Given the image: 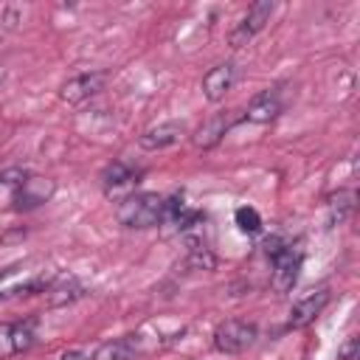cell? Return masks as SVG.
I'll use <instances>...</instances> for the list:
<instances>
[{
  "label": "cell",
  "mask_w": 360,
  "mask_h": 360,
  "mask_svg": "<svg viewBox=\"0 0 360 360\" xmlns=\"http://www.w3.org/2000/svg\"><path fill=\"white\" fill-rule=\"evenodd\" d=\"M160 214H163V197L155 191H135L129 197H124L115 208V217L124 228H155L160 225Z\"/></svg>",
  "instance_id": "cell-1"
},
{
  "label": "cell",
  "mask_w": 360,
  "mask_h": 360,
  "mask_svg": "<svg viewBox=\"0 0 360 360\" xmlns=\"http://www.w3.org/2000/svg\"><path fill=\"white\" fill-rule=\"evenodd\" d=\"M256 335H259L256 323L231 318V321H225V323L217 326V332H214V346H217V352H222V354H242V352H248V349L256 343Z\"/></svg>",
  "instance_id": "cell-2"
},
{
  "label": "cell",
  "mask_w": 360,
  "mask_h": 360,
  "mask_svg": "<svg viewBox=\"0 0 360 360\" xmlns=\"http://www.w3.org/2000/svg\"><path fill=\"white\" fill-rule=\"evenodd\" d=\"M270 14H273V3H270V0H259V3H253V6L248 8V14L239 20V25L231 31V45H233V48L248 45V42L267 25Z\"/></svg>",
  "instance_id": "cell-3"
},
{
  "label": "cell",
  "mask_w": 360,
  "mask_h": 360,
  "mask_svg": "<svg viewBox=\"0 0 360 360\" xmlns=\"http://www.w3.org/2000/svg\"><path fill=\"white\" fill-rule=\"evenodd\" d=\"M138 177H141V172H135L129 163H124V160H115V163H110L107 169H104V174H101V183H104V194L107 197H129V194H135V183H138Z\"/></svg>",
  "instance_id": "cell-4"
},
{
  "label": "cell",
  "mask_w": 360,
  "mask_h": 360,
  "mask_svg": "<svg viewBox=\"0 0 360 360\" xmlns=\"http://www.w3.org/2000/svg\"><path fill=\"white\" fill-rule=\"evenodd\" d=\"M301 262L304 256L298 250H292V245L273 259V273H270V284L276 292H290L298 281V273H301Z\"/></svg>",
  "instance_id": "cell-5"
},
{
  "label": "cell",
  "mask_w": 360,
  "mask_h": 360,
  "mask_svg": "<svg viewBox=\"0 0 360 360\" xmlns=\"http://www.w3.org/2000/svg\"><path fill=\"white\" fill-rule=\"evenodd\" d=\"M34 346V323L31 321H17L0 323V357H11L20 352H28Z\"/></svg>",
  "instance_id": "cell-6"
},
{
  "label": "cell",
  "mask_w": 360,
  "mask_h": 360,
  "mask_svg": "<svg viewBox=\"0 0 360 360\" xmlns=\"http://www.w3.org/2000/svg\"><path fill=\"white\" fill-rule=\"evenodd\" d=\"M104 87V73L101 70H93V73H79L73 79H68L59 90V98L65 104H82L87 98H93L98 90Z\"/></svg>",
  "instance_id": "cell-7"
},
{
  "label": "cell",
  "mask_w": 360,
  "mask_h": 360,
  "mask_svg": "<svg viewBox=\"0 0 360 360\" xmlns=\"http://www.w3.org/2000/svg\"><path fill=\"white\" fill-rule=\"evenodd\" d=\"M53 188H56L53 180H48V177H31L28 174V180L20 188H14V208L17 211L37 208V205H42V202H48L53 197Z\"/></svg>",
  "instance_id": "cell-8"
},
{
  "label": "cell",
  "mask_w": 360,
  "mask_h": 360,
  "mask_svg": "<svg viewBox=\"0 0 360 360\" xmlns=\"http://www.w3.org/2000/svg\"><path fill=\"white\" fill-rule=\"evenodd\" d=\"M42 292H45L48 307H68V304H73V301H79V298L84 295V287H82V281H79L76 276L59 273V276H53V278L45 284Z\"/></svg>",
  "instance_id": "cell-9"
},
{
  "label": "cell",
  "mask_w": 360,
  "mask_h": 360,
  "mask_svg": "<svg viewBox=\"0 0 360 360\" xmlns=\"http://www.w3.org/2000/svg\"><path fill=\"white\" fill-rule=\"evenodd\" d=\"M183 135H186V124H183V121H163V124H158V127H149V129L138 138V143H141V149H146V152H158V149L174 146Z\"/></svg>",
  "instance_id": "cell-10"
},
{
  "label": "cell",
  "mask_w": 360,
  "mask_h": 360,
  "mask_svg": "<svg viewBox=\"0 0 360 360\" xmlns=\"http://www.w3.org/2000/svg\"><path fill=\"white\" fill-rule=\"evenodd\" d=\"M236 82V68L231 62H222V65H214L205 76H202V96L208 101H222L228 96V90L233 87Z\"/></svg>",
  "instance_id": "cell-11"
},
{
  "label": "cell",
  "mask_w": 360,
  "mask_h": 360,
  "mask_svg": "<svg viewBox=\"0 0 360 360\" xmlns=\"http://www.w3.org/2000/svg\"><path fill=\"white\" fill-rule=\"evenodd\" d=\"M326 304H329V292H326V290L301 298L298 304H292V309H290V315H287V329H304V326H309V323L323 312Z\"/></svg>",
  "instance_id": "cell-12"
},
{
  "label": "cell",
  "mask_w": 360,
  "mask_h": 360,
  "mask_svg": "<svg viewBox=\"0 0 360 360\" xmlns=\"http://www.w3.org/2000/svg\"><path fill=\"white\" fill-rule=\"evenodd\" d=\"M284 110V101H281V93L276 87L270 90H262L250 104H248V112L245 118L253 121V124H270L273 118H278V112Z\"/></svg>",
  "instance_id": "cell-13"
},
{
  "label": "cell",
  "mask_w": 360,
  "mask_h": 360,
  "mask_svg": "<svg viewBox=\"0 0 360 360\" xmlns=\"http://www.w3.org/2000/svg\"><path fill=\"white\" fill-rule=\"evenodd\" d=\"M132 354H135V340H132V335H127V338H115V340L101 343L90 360H129Z\"/></svg>",
  "instance_id": "cell-14"
},
{
  "label": "cell",
  "mask_w": 360,
  "mask_h": 360,
  "mask_svg": "<svg viewBox=\"0 0 360 360\" xmlns=\"http://www.w3.org/2000/svg\"><path fill=\"white\" fill-rule=\"evenodd\" d=\"M228 129H231V121H228L225 115H217V118L205 121V124L197 129L194 141H197L200 149H211V146H217V143L222 141V135H225Z\"/></svg>",
  "instance_id": "cell-15"
},
{
  "label": "cell",
  "mask_w": 360,
  "mask_h": 360,
  "mask_svg": "<svg viewBox=\"0 0 360 360\" xmlns=\"http://www.w3.org/2000/svg\"><path fill=\"white\" fill-rule=\"evenodd\" d=\"M329 228L340 225L349 219V214L354 211V191H338L335 197H329Z\"/></svg>",
  "instance_id": "cell-16"
},
{
  "label": "cell",
  "mask_w": 360,
  "mask_h": 360,
  "mask_svg": "<svg viewBox=\"0 0 360 360\" xmlns=\"http://www.w3.org/2000/svg\"><path fill=\"white\" fill-rule=\"evenodd\" d=\"M233 219H236V225H239L242 233H259V231H262V217H259V211L250 208V205L236 208Z\"/></svg>",
  "instance_id": "cell-17"
},
{
  "label": "cell",
  "mask_w": 360,
  "mask_h": 360,
  "mask_svg": "<svg viewBox=\"0 0 360 360\" xmlns=\"http://www.w3.org/2000/svg\"><path fill=\"white\" fill-rule=\"evenodd\" d=\"M186 264H188L191 270H214V267H217V256H214L205 245H200V248H188Z\"/></svg>",
  "instance_id": "cell-18"
},
{
  "label": "cell",
  "mask_w": 360,
  "mask_h": 360,
  "mask_svg": "<svg viewBox=\"0 0 360 360\" xmlns=\"http://www.w3.org/2000/svg\"><path fill=\"white\" fill-rule=\"evenodd\" d=\"M25 180H28V172H25V169H6V172H0V183H3V186L20 188Z\"/></svg>",
  "instance_id": "cell-19"
},
{
  "label": "cell",
  "mask_w": 360,
  "mask_h": 360,
  "mask_svg": "<svg viewBox=\"0 0 360 360\" xmlns=\"http://www.w3.org/2000/svg\"><path fill=\"white\" fill-rule=\"evenodd\" d=\"M287 248H290V245H287V239H284V236H278V233H273V236H267V239H264V253H267L270 259L281 256Z\"/></svg>",
  "instance_id": "cell-20"
},
{
  "label": "cell",
  "mask_w": 360,
  "mask_h": 360,
  "mask_svg": "<svg viewBox=\"0 0 360 360\" xmlns=\"http://www.w3.org/2000/svg\"><path fill=\"white\" fill-rule=\"evenodd\" d=\"M357 338H349L340 349H338V360H357Z\"/></svg>",
  "instance_id": "cell-21"
},
{
  "label": "cell",
  "mask_w": 360,
  "mask_h": 360,
  "mask_svg": "<svg viewBox=\"0 0 360 360\" xmlns=\"http://www.w3.org/2000/svg\"><path fill=\"white\" fill-rule=\"evenodd\" d=\"M3 20H6L8 28H17V8H6L3 11Z\"/></svg>",
  "instance_id": "cell-22"
},
{
  "label": "cell",
  "mask_w": 360,
  "mask_h": 360,
  "mask_svg": "<svg viewBox=\"0 0 360 360\" xmlns=\"http://www.w3.org/2000/svg\"><path fill=\"white\" fill-rule=\"evenodd\" d=\"M59 360H84V354L82 352H65Z\"/></svg>",
  "instance_id": "cell-23"
},
{
  "label": "cell",
  "mask_w": 360,
  "mask_h": 360,
  "mask_svg": "<svg viewBox=\"0 0 360 360\" xmlns=\"http://www.w3.org/2000/svg\"><path fill=\"white\" fill-rule=\"evenodd\" d=\"M0 84H3V68H0Z\"/></svg>",
  "instance_id": "cell-24"
}]
</instances>
